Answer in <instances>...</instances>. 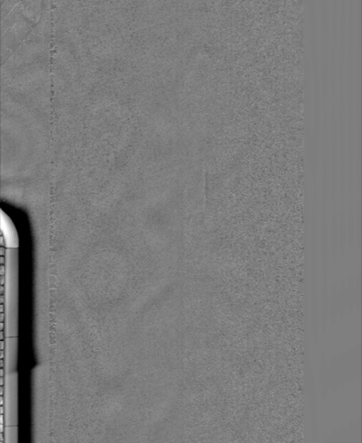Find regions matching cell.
<instances>
[{
	"instance_id": "obj_1",
	"label": "cell",
	"mask_w": 362,
	"mask_h": 443,
	"mask_svg": "<svg viewBox=\"0 0 362 443\" xmlns=\"http://www.w3.org/2000/svg\"><path fill=\"white\" fill-rule=\"evenodd\" d=\"M6 284L5 292V332L7 337L18 336V249L6 248Z\"/></svg>"
},
{
	"instance_id": "obj_2",
	"label": "cell",
	"mask_w": 362,
	"mask_h": 443,
	"mask_svg": "<svg viewBox=\"0 0 362 443\" xmlns=\"http://www.w3.org/2000/svg\"><path fill=\"white\" fill-rule=\"evenodd\" d=\"M4 415L6 426L18 425V374L16 370L6 371L4 376Z\"/></svg>"
},
{
	"instance_id": "obj_3",
	"label": "cell",
	"mask_w": 362,
	"mask_h": 443,
	"mask_svg": "<svg viewBox=\"0 0 362 443\" xmlns=\"http://www.w3.org/2000/svg\"><path fill=\"white\" fill-rule=\"evenodd\" d=\"M0 228H1V246L7 249H18L19 246L17 229L5 211L0 210Z\"/></svg>"
},
{
	"instance_id": "obj_4",
	"label": "cell",
	"mask_w": 362,
	"mask_h": 443,
	"mask_svg": "<svg viewBox=\"0 0 362 443\" xmlns=\"http://www.w3.org/2000/svg\"><path fill=\"white\" fill-rule=\"evenodd\" d=\"M3 434V442H18V427L6 426Z\"/></svg>"
}]
</instances>
